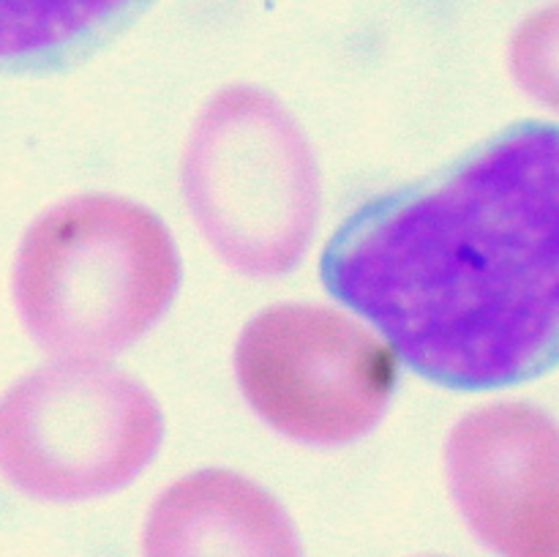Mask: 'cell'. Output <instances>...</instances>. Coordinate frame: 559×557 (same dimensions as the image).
<instances>
[{
  "instance_id": "obj_1",
  "label": "cell",
  "mask_w": 559,
  "mask_h": 557,
  "mask_svg": "<svg viewBox=\"0 0 559 557\" xmlns=\"http://www.w3.org/2000/svg\"><path fill=\"white\" fill-rule=\"evenodd\" d=\"M320 276L437 386L495 391L555 369L559 126L516 123L437 178L364 202Z\"/></svg>"
},
{
  "instance_id": "obj_2",
  "label": "cell",
  "mask_w": 559,
  "mask_h": 557,
  "mask_svg": "<svg viewBox=\"0 0 559 557\" xmlns=\"http://www.w3.org/2000/svg\"><path fill=\"white\" fill-rule=\"evenodd\" d=\"M11 287L38 347L60 360H104L167 315L180 254L167 224L140 202L80 194L31 224Z\"/></svg>"
},
{
  "instance_id": "obj_3",
  "label": "cell",
  "mask_w": 559,
  "mask_h": 557,
  "mask_svg": "<svg viewBox=\"0 0 559 557\" xmlns=\"http://www.w3.org/2000/svg\"><path fill=\"white\" fill-rule=\"evenodd\" d=\"M186 208L235 271L273 278L309 251L320 173L298 120L265 91L216 93L191 126L180 162Z\"/></svg>"
},
{
  "instance_id": "obj_4",
  "label": "cell",
  "mask_w": 559,
  "mask_h": 557,
  "mask_svg": "<svg viewBox=\"0 0 559 557\" xmlns=\"http://www.w3.org/2000/svg\"><path fill=\"white\" fill-rule=\"evenodd\" d=\"M164 440V415L134 377L58 360L0 396V475L33 500L80 502L129 486Z\"/></svg>"
},
{
  "instance_id": "obj_5",
  "label": "cell",
  "mask_w": 559,
  "mask_h": 557,
  "mask_svg": "<svg viewBox=\"0 0 559 557\" xmlns=\"http://www.w3.org/2000/svg\"><path fill=\"white\" fill-rule=\"evenodd\" d=\"M235 375L271 429L306 446L369 435L399 382L391 344L344 311L314 304L265 309L243 328Z\"/></svg>"
},
{
  "instance_id": "obj_6",
  "label": "cell",
  "mask_w": 559,
  "mask_h": 557,
  "mask_svg": "<svg viewBox=\"0 0 559 557\" xmlns=\"http://www.w3.org/2000/svg\"><path fill=\"white\" fill-rule=\"evenodd\" d=\"M445 470L464 522L502 555L519 513L559 491V424L527 402L475 410L448 435Z\"/></svg>"
},
{
  "instance_id": "obj_7",
  "label": "cell",
  "mask_w": 559,
  "mask_h": 557,
  "mask_svg": "<svg viewBox=\"0 0 559 557\" xmlns=\"http://www.w3.org/2000/svg\"><path fill=\"white\" fill-rule=\"evenodd\" d=\"M142 557H304L282 502L233 470H197L156 497Z\"/></svg>"
},
{
  "instance_id": "obj_8",
  "label": "cell",
  "mask_w": 559,
  "mask_h": 557,
  "mask_svg": "<svg viewBox=\"0 0 559 557\" xmlns=\"http://www.w3.org/2000/svg\"><path fill=\"white\" fill-rule=\"evenodd\" d=\"M140 3L145 0H0V66L63 58Z\"/></svg>"
},
{
  "instance_id": "obj_9",
  "label": "cell",
  "mask_w": 559,
  "mask_h": 557,
  "mask_svg": "<svg viewBox=\"0 0 559 557\" xmlns=\"http://www.w3.org/2000/svg\"><path fill=\"white\" fill-rule=\"evenodd\" d=\"M511 71L524 93L559 112V3L519 25L511 42Z\"/></svg>"
},
{
  "instance_id": "obj_10",
  "label": "cell",
  "mask_w": 559,
  "mask_h": 557,
  "mask_svg": "<svg viewBox=\"0 0 559 557\" xmlns=\"http://www.w3.org/2000/svg\"><path fill=\"white\" fill-rule=\"evenodd\" d=\"M506 557H559V491L524 508L508 533Z\"/></svg>"
}]
</instances>
